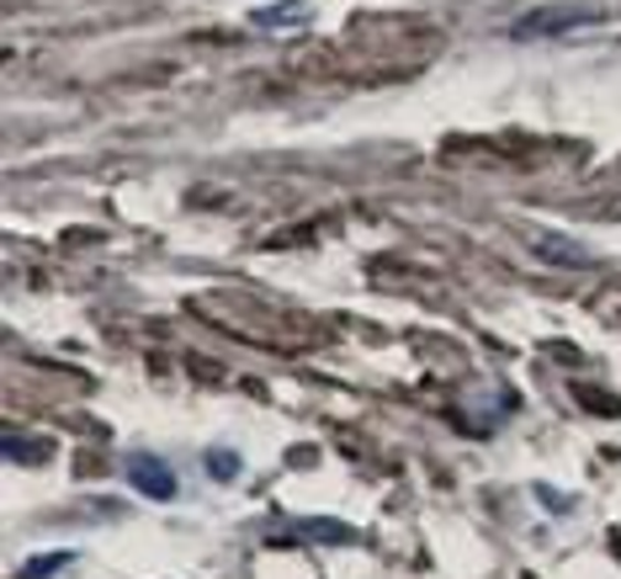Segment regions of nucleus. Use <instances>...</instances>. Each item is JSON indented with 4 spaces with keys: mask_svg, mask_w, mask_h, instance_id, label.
I'll list each match as a JSON object with an SVG mask.
<instances>
[{
    "mask_svg": "<svg viewBox=\"0 0 621 579\" xmlns=\"http://www.w3.org/2000/svg\"><path fill=\"white\" fill-rule=\"evenodd\" d=\"M128 479H133V489L149 494V500H176V473L160 458H149V452H133V458H128Z\"/></svg>",
    "mask_w": 621,
    "mask_h": 579,
    "instance_id": "1",
    "label": "nucleus"
},
{
    "mask_svg": "<svg viewBox=\"0 0 621 579\" xmlns=\"http://www.w3.org/2000/svg\"><path fill=\"white\" fill-rule=\"evenodd\" d=\"M250 22L261 32H293V28H308L314 11H308V0H276V6H261Z\"/></svg>",
    "mask_w": 621,
    "mask_h": 579,
    "instance_id": "2",
    "label": "nucleus"
},
{
    "mask_svg": "<svg viewBox=\"0 0 621 579\" xmlns=\"http://www.w3.org/2000/svg\"><path fill=\"white\" fill-rule=\"evenodd\" d=\"M532 250L542 261H553V266H585L590 261V250L574 240H558V234H532Z\"/></svg>",
    "mask_w": 621,
    "mask_h": 579,
    "instance_id": "3",
    "label": "nucleus"
},
{
    "mask_svg": "<svg viewBox=\"0 0 621 579\" xmlns=\"http://www.w3.org/2000/svg\"><path fill=\"white\" fill-rule=\"evenodd\" d=\"M595 22V11H558V17H526L515 37H542V32H563V28H585Z\"/></svg>",
    "mask_w": 621,
    "mask_h": 579,
    "instance_id": "4",
    "label": "nucleus"
},
{
    "mask_svg": "<svg viewBox=\"0 0 621 579\" xmlns=\"http://www.w3.org/2000/svg\"><path fill=\"white\" fill-rule=\"evenodd\" d=\"M207 468H213L218 479H235V473H239V458H229V452H207Z\"/></svg>",
    "mask_w": 621,
    "mask_h": 579,
    "instance_id": "5",
    "label": "nucleus"
}]
</instances>
